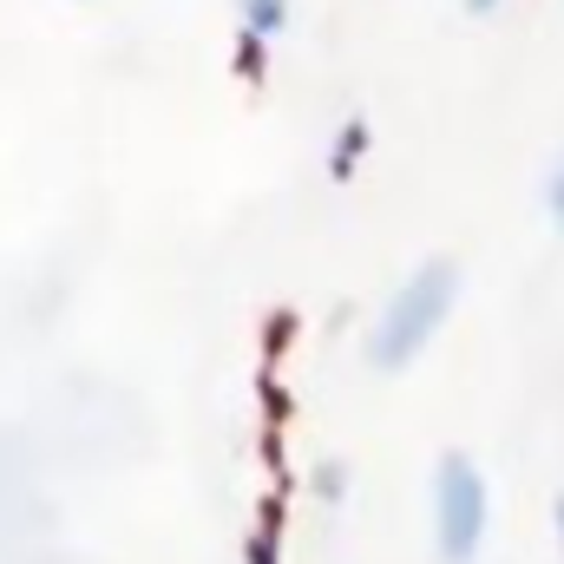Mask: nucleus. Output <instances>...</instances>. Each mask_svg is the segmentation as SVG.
Here are the masks:
<instances>
[{
	"label": "nucleus",
	"mask_w": 564,
	"mask_h": 564,
	"mask_svg": "<svg viewBox=\"0 0 564 564\" xmlns=\"http://www.w3.org/2000/svg\"><path fill=\"white\" fill-rule=\"evenodd\" d=\"M453 295H459V263H453V257H426L421 270L388 295V308H381V322H375V335H368V361H375V368L414 361L426 348V335H440Z\"/></svg>",
	"instance_id": "1"
},
{
	"label": "nucleus",
	"mask_w": 564,
	"mask_h": 564,
	"mask_svg": "<svg viewBox=\"0 0 564 564\" xmlns=\"http://www.w3.org/2000/svg\"><path fill=\"white\" fill-rule=\"evenodd\" d=\"M486 479L466 453H440L433 466V539H440V558L466 564L486 539Z\"/></svg>",
	"instance_id": "2"
},
{
	"label": "nucleus",
	"mask_w": 564,
	"mask_h": 564,
	"mask_svg": "<svg viewBox=\"0 0 564 564\" xmlns=\"http://www.w3.org/2000/svg\"><path fill=\"white\" fill-rule=\"evenodd\" d=\"M361 151H368V119L355 112V119L341 126V139L328 144V177H335V184H341V177H355V158H361Z\"/></svg>",
	"instance_id": "3"
},
{
	"label": "nucleus",
	"mask_w": 564,
	"mask_h": 564,
	"mask_svg": "<svg viewBox=\"0 0 564 564\" xmlns=\"http://www.w3.org/2000/svg\"><path fill=\"white\" fill-rule=\"evenodd\" d=\"M289 26V0H243V33H257V40H270Z\"/></svg>",
	"instance_id": "4"
},
{
	"label": "nucleus",
	"mask_w": 564,
	"mask_h": 564,
	"mask_svg": "<svg viewBox=\"0 0 564 564\" xmlns=\"http://www.w3.org/2000/svg\"><path fill=\"white\" fill-rule=\"evenodd\" d=\"M237 73L243 79H263V40L257 33H237Z\"/></svg>",
	"instance_id": "5"
},
{
	"label": "nucleus",
	"mask_w": 564,
	"mask_h": 564,
	"mask_svg": "<svg viewBox=\"0 0 564 564\" xmlns=\"http://www.w3.org/2000/svg\"><path fill=\"white\" fill-rule=\"evenodd\" d=\"M545 210H552V224L564 230V151H558V164L545 171Z\"/></svg>",
	"instance_id": "6"
},
{
	"label": "nucleus",
	"mask_w": 564,
	"mask_h": 564,
	"mask_svg": "<svg viewBox=\"0 0 564 564\" xmlns=\"http://www.w3.org/2000/svg\"><path fill=\"white\" fill-rule=\"evenodd\" d=\"M315 486H322V499H341V486H348V466H341V459H328V466L315 473Z\"/></svg>",
	"instance_id": "7"
},
{
	"label": "nucleus",
	"mask_w": 564,
	"mask_h": 564,
	"mask_svg": "<svg viewBox=\"0 0 564 564\" xmlns=\"http://www.w3.org/2000/svg\"><path fill=\"white\" fill-rule=\"evenodd\" d=\"M250 564H276V532H270V525L250 539Z\"/></svg>",
	"instance_id": "8"
},
{
	"label": "nucleus",
	"mask_w": 564,
	"mask_h": 564,
	"mask_svg": "<svg viewBox=\"0 0 564 564\" xmlns=\"http://www.w3.org/2000/svg\"><path fill=\"white\" fill-rule=\"evenodd\" d=\"M466 7H473V13H492V7H499V0H466Z\"/></svg>",
	"instance_id": "9"
},
{
	"label": "nucleus",
	"mask_w": 564,
	"mask_h": 564,
	"mask_svg": "<svg viewBox=\"0 0 564 564\" xmlns=\"http://www.w3.org/2000/svg\"><path fill=\"white\" fill-rule=\"evenodd\" d=\"M558 539H564V492H558Z\"/></svg>",
	"instance_id": "10"
}]
</instances>
